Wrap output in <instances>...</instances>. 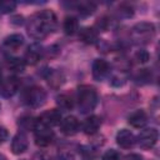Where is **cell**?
I'll use <instances>...</instances> for the list:
<instances>
[{"instance_id":"obj_1","label":"cell","mask_w":160,"mask_h":160,"mask_svg":"<svg viewBox=\"0 0 160 160\" xmlns=\"http://www.w3.org/2000/svg\"><path fill=\"white\" fill-rule=\"evenodd\" d=\"M58 25L55 14L51 10H41L32 14L26 24L28 34L35 40H42L49 36Z\"/></svg>"},{"instance_id":"obj_2","label":"cell","mask_w":160,"mask_h":160,"mask_svg":"<svg viewBox=\"0 0 160 160\" xmlns=\"http://www.w3.org/2000/svg\"><path fill=\"white\" fill-rule=\"evenodd\" d=\"M78 108L81 114L91 112L98 105V92L90 85H81L78 89Z\"/></svg>"},{"instance_id":"obj_3","label":"cell","mask_w":160,"mask_h":160,"mask_svg":"<svg viewBox=\"0 0 160 160\" xmlns=\"http://www.w3.org/2000/svg\"><path fill=\"white\" fill-rule=\"evenodd\" d=\"M155 35V26L152 22H148V21H141L135 24L131 28V40L135 44H148L152 40Z\"/></svg>"},{"instance_id":"obj_4","label":"cell","mask_w":160,"mask_h":160,"mask_svg":"<svg viewBox=\"0 0 160 160\" xmlns=\"http://www.w3.org/2000/svg\"><path fill=\"white\" fill-rule=\"evenodd\" d=\"M46 100V92L40 86H31L24 94V101L31 108L41 106Z\"/></svg>"},{"instance_id":"obj_5","label":"cell","mask_w":160,"mask_h":160,"mask_svg":"<svg viewBox=\"0 0 160 160\" xmlns=\"http://www.w3.org/2000/svg\"><path fill=\"white\" fill-rule=\"evenodd\" d=\"M34 136H35V144L40 148H45L52 142L54 131L51 130V128H48V126L38 122V125L34 130Z\"/></svg>"},{"instance_id":"obj_6","label":"cell","mask_w":160,"mask_h":160,"mask_svg":"<svg viewBox=\"0 0 160 160\" xmlns=\"http://www.w3.org/2000/svg\"><path fill=\"white\" fill-rule=\"evenodd\" d=\"M159 139V132L155 128H148L140 131V134L136 138V142L142 149H151Z\"/></svg>"},{"instance_id":"obj_7","label":"cell","mask_w":160,"mask_h":160,"mask_svg":"<svg viewBox=\"0 0 160 160\" xmlns=\"http://www.w3.org/2000/svg\"><path fill=\"white\" fill-rule=\"evenodd\" d=\"M19 80L15 76H8L0 82V95L2 98H11L19 90Z\"/></svg>"},{"instance_id":"obj_8","label":"cell","mask_w":160,"mask_h":160,"mask_svg":"<svg viewBox=\"0 0 160 160\" xmlns=\"http://www.w3.org/2000/svg\"><path fill=\"white\" fill-rule=\"evenodd\" d=\"M61 121V112L58 109H51L48 111H44L40 118L38 119V122L41 125H45L48 128H52L55 125H59Z\"/></svg>"},{"instance_id":"obj_9","label":"cell","mask_w":160,"mask_h":160,"mask_svg":"<svg viewBox=\"0 0 160 160\" xmlns=\"http://www.w3.org/2000/svg\"><path fill=\"white\" fill-rule=\"evenodd\" d=\"M92 78L98 81H101L104 80L109 72H110V65L106 60L104 59H96L94 62H92Z\"/></svg>"},{"instance_id":"obj_10","label":"cell","mask_w":160,"mask_h":160,"mask_svg":"<svg viewBox=\"0 0 160 160\" xmlns=\"http://www.w3.org/2000/svg\"><path fill=\"white\" fill-rule=\"evenodd\" d=\"M79 129H80V124L75 116H66L60 121V130L66 136L75 135L79 131Z\"/></svg>"},{"instance_id":"obj_11","label":"cell","mask_w":160,"mask_h":160,"mask_svg":"<svg viewBox=\"0 0 160 160\" xmlns=\"http://www.w3.org/2000/svg\"><path fill=\"white\" fill-rule=\"evenodd\" d=\"M116 142H118V145H119L120 148H122V149H130V148H132V146L135 145L136 138H135V135H134L130 130H128V129H121V130H119L118 134H116Z\"/></svg>"},{"instance_id":"obj_12","label":"cell","mask_w":160,"mask_h":160,"mask_svg":"<svg viewBox=\"0 0 160 160\" xmlns=\"http://www.w3.org/2000/svg\"><path fill=\"white\" fill-rule=\"evenodd\" d=\"M44 50L41 46H39L38 44H32L28 48V50L25 51L24 55V61L28 65H35L40 61V59L42 58Z\"/></svg>"},{"instance_id":"obj_13","label":"cell","mask_w":160,"mask_h":160,"mask_svg":"<svg viewBox=\"0 0 160 160\" xmlns=\"http://www.w3.org/2000/svg\"><path fill=\"white\" fill-rule=\"evenodd\" d=\"M28 145H29V142H28V136L25 135V132H22V131L18 132L11 140V151L15 155H20L26 151Z\"/></svg>"},{"instance_id":"obj_14","label":"cell","mask_w":160,"mask_h":160,"mask_svg":"<svg viewBox=\"0 0 160 160\" xmlns=\"http://www.w3.org/2000/svg\"><path fill=\"white\" fill-rule=\"evenodd\" d=\"M100 125H101V119L96 115H91L84 120L81 129L86 135H94L100 129Z\"/></svg>"},{"instance_id":"obj_15","label":"cell","mask_w":160,"mask_h":160,"mask_svg":"<svg viewBox=\"0 0 160 160\" xmlns=\"http://www.w3.org/2000/svg\"><path fill=\"white\" fill-rule=\"evenodd\" d=\"M24 44V36L21 34H11L4 39L2 48L6 51H16Z\"/></svg>"},{"instance_id":"obj_16","label":"cell","mask_w":160,"mask_h":160,"mask_svg":"<svg viewBox=\"0 0 160 160\" xmlns=\"http://www.w3.org/2000/svg\"><path fill=\"white\" fill-rule=\"evenodd\" d=\"M128 122L132 126V128H144L148 122V115L144 110H135L132 111L129 118H128Z\"/></svg>"},{"instance_id":"obj_17","label":"cell","mask_w":160,"mask_h":160,"mask_svg":"<svg viewBox=\"0 0 160 160\" xmlns=\"http://www.w3.org/2000/svg\"><path fill=\"white\" fill-rule=\"evenodd\" d=\"M79 38L81 39L82 42L91 45V44H95V42L98 41V31H96L94 28L86 26V28L80 29V31H79Z\"/></svg>"},{"instance_id":"obj_18","label":"cell","mask_w":160,"mask_h":160,"mask_svg":"<svg viewBox=\"0 0 160 160\" xmlns=\"http://www.w3.org/2000/svg\"><path fill=\"white\" fill-rule=\"evenodd\" d=\"M64 79H65V78H64L62 72L59 71V70H49V71H48L46 80H48L49 85L52 86V88H59V86H61L62 82H64Z\"/></svg>"},{"instance_id":"obj_19","label":"cell","mask_w":160,"mask_h":160,"mask_svg":"<svg viewBox=\"0 0 160 160\" xmlns=\"http://www.w3.org/2000/svg\"><path fill=\"white\" fill-rule=\"evenodd\" d=\"M62 29L66 35H74L79 30V22L76 20V18H74V16L65 18V20L62 22Z\"/></svg>"},{"instance_id":"obj_20","label":"cell","mask_w":160,"mask_h":160,"mask_svg":"<svg viewBox=\"0 0 160 160\" xmlns=\"http://www.w3.org/2000/svg\"><path fill=\"white\" fill-rule=\"evenodd\" d=\"M75 8L76 10L84 15V16H88V15H91L95 12L96 10V5L92 2V1H80V2H76L75 4Z\"/></svg>"},{"instance_id":"obj_21","label":"cell","mask_w":160,"mask_h":160,"mask_svg":"<svg viewBox=\"0 0 160 160\" xmlns=\"http://www.w3.org/2000/svg\"><path fill=\"white\" fill-rule=\"evenodd\" d=\"M18 124H19V126H20L21 130L29 131V130H35V128L38 125V120H35L30 115H24V116L19 118Z\"/></svg>"},{"instance_id":"obj_22","label":"cell","mask_w":160,"mask_h":160,"mask_svg":"<svg viewBox=\"0 0 160 160\" xmlns=\"http://www.w3.org/2000/svg\"><path fill=\"white\" fill-rule=\"evenodd\" d=\"M56 104L59 106V109L61 110H71L74 108V100L71 96H69L68 94H60L58 98H56Z\"/></svg>"},{"instance_id":"obj_23","label":"cell","mask_w":160,"mask_h":160,"mask_svg":"<svg viewBox=\"0 0 160 160\" xmlns=\"http://www.w3.org/2000/svg\"><path fill=\"white\" fill-rule=\"evenodd\" d=\"M25 61L24 59H20V58H11L8 60V68L15 72H21L24 71L25 69Z\"/></svg>"},{"instance_id":"obj_24","label":"cell","mask_w":160,"mask_h":160,"mask_svg":"<svg viewBox=\"0 0 160 160\" xmlns=\"http://www.w3.org/2000/svg\"><path fill=\"white\" fill-rule=\"evenodd\" d=\"M16 2L12 0H0V14H10L15 10Z\"/></svg>"},{"instance_id":"obj_25","label":"cell","mask_w":160,"mask_h":160,"mask_svg":"<svg viewBox=\"0 0 160 160\" xmlns=\"http://www.w3.org/2000/svg\"><path fill=\"white\" fill-rule=\"evenodd\" d=\"M118 12H119V15H120L121 18L128 19V18H131V16L134 15V9H132V6L129 5V4H121V5L119 6Z\"/></svg>"},{"instance_id":"obj_26","label":"cell","mask_w":160,"mask_h":160,"mask_svg":"<svg viewBox=\"0 0 160 160\" xmlns=\"http://www.w3.org/2000/svg\"><path fill=\"white\" fill-rule=\"evenodd\" d=\"M109 26H110V20H109L108 18L102 16V18L98 19V21H96L94 29H95L96 31H106V30L109 29Z\"/></svg>"},{"instance_id":"obj_27","label":"cell","mask_w":160,"mask_h":160,"mask_svg":"<svg viewBox=\"0 0 160 160\" xmlns=\"http://www.w3.org/2000/svg\"><path fill=\"white\" fill-rule=\"evenodd\" d=\"M135 80L140 84H144V82H148L150 80V72L148 69H142L138 72V75L135 76Z\"/></svg>"},{"instance_id":"obj_28","label":"cell","mask_w":160,"mask_h":160,"mask_svg":"<svg viewBox=\"0 0 160 160\" xmlns=\"http://www.w3.org/2000/svg\"><path fill=\"white\" fill-rule=\"evenodd\" d=\"M149 58H150L149 52H148L146 50H142V49H141V50H138L136 54H135V60H136L138 62H140V64L148 62Z\"/></svg>"},{"instance_id":"obj_29","label":"cell","mask_w":160,"mask_h":160,"mask_svg":"<svg viewBox=\"0 0 160 160\" xmlns=\"http://www.w3.org/2000/svg\"><path fill=\"white\" fill-rule=\"evenodd\" d=\"M102 160H120V154L119 151L110 149L102 155Z\"/></svg>"},{"instance_id":"obj_30","label":"cell","mask_w":160,"mask_h":160,"mask_svg":"<svg viewBox=\"0 0 160 160\" xmlns=\"http://www.w3.org/2000/svg\"><path fill=\"white\" fill-rule=\"evenodd\" d=\"M8 136H9L8 130H6L4 126L0 125V142H4V141L8 139Z\"/></svg>"},{"instance_id":"obj_31","label":"cell","mask_w":160,"mask_h":160,"mask_svg":"<svg viewBox=\"0 0 160 160\" xmlns=\"http://www.w3.org/2000/svg\"><path fill=\"white\" fill-rule=\"evenodd\" d=\"M126 160H142V156H141L140 154H135V152H132V154L126 155Z\"/></svg>"},{"instance_id":"obj_32","label":"cell","mask_w":160,"mask_h":160,"mask_svg":"<svg viewBox=\"0 0 160 160\" xmlns=\"http://www.w3.org/2000/svg\"><path fill=\"white\" fill-rule=\"evenodd\" d=\"M0 160H6V158H5L2 154H0Z\"/></svg>"},{"instance_id":"obj_33","label":"cell","mask_w":160,"mask_h":160,"mask_svg":"<svg viewBox=\"0 0 160 160\" xmlns=\"http://www.w3.org/2000/svg\"><path fill=\"white\" fill-rule=\"evenodd\" d=\"M1 80H2V74H1V70H0V82H1Z\"/></svg>"}]
</instances>
